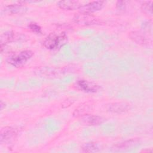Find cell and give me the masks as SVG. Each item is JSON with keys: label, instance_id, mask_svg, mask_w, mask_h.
Masks as SVG:
<instances>
[{"label": "cell", "instance_id": "1", "mask_svg": "<svg viewBox=\"0 0 153 153\" xmlns=\"http://www.w3.org/2000/svg\"><path fill=\"white\" fill-rule=\"evenodd\" d=\"M68 41V36L65 32L50 33L44 41L43 44L48 50H56L63 46Z\"/></svg>", "mask_w": 153, "mask_h": 153}, {"label": "cell", "instance_id": "2", "mask_svg": "<svg viewBox=\"0 0 153 153\" xmlns=\"http://www.w3.org/2000/svg\"><path fill=\"white\" fill-rule=\"evenodd\" d=\"M33 55L30 50H23L18 53H11L7 59V62L11 65L19 68L23 66Z\"/></svg>", "mask_w": 153, "mask_h": 153}, {"label": "cell", "instance_id": "3", "mask_svg": "<svg viewBox=\"0 0 153 153\" xmlns=\"http://www.w3.org/2000/svg\"><path fill=\"white\" fill-rule=\"evenodd\" d=\"M73 20L75 23L82 26H90L98 25L100 23L99 19L92 14L78 13L74 16Z\"/></svg>", "mask_w": 153, "mask_h": 153}, {"label": "cell", "instance_id": "4", "mask_svg": "<svg viewBox=\"0 0 153 153\" xmlns=\"http://www.w3.org/2000/svg\"><path fill=\"white\" fill-rule=\"evenodd\" d=\"M128 36L133 42L142 46H149L152 44V41L148 36L140 31H131L128 33Z\"/></svg>", "mask_w": 153, "mask_h": 153}, {"label": "cell", "instance_id": "5", "mask_svg": "<svg viewBox=\"0 0 153 153\" xmlns=\"http://www.w3.org/2000/svg\"><path fill=\"white\" fill-rule=\"evenodd\" d=\"M105 2L102 1H96L88 2L79 8V11L81 13L91 14L93 13L98 11L102 9L104 6Z\"/></svg>", "mask_w": 153, "mask_h": 153}, {"label": "cell", "instance_id": "6", "mask_svg": "<svg viewBox=\"0 0 153 153\" xmlns=\"http://www.w3.org/2000/svg\"><path fill=\"white\" fill-rule=\"evenodd\" d=\"M130 109V105L126 102L109 103L106 105L108 112L113 114H122L127 112Z\"/></svg>", "mask_w": 153, "mask_h": 153}, {"label": "cell", "instance_id": "7", "mask_svg": "<svg viewBox=\"0 0 153 153\" xmlns=\"http://www.w3.org/2000/svg\"><path fill=\"white\" fill-rule=\"evenodd\" d=\"M78 89L86 93H96L100 89V86L97 84L87 80H79L76 83Z\"/></svg>", "mask_w": 153, "mask_h": 153}, {"label": "cell", "instance_id": "8", "mask_svg": "<svg viewBox=\"0 0 153 153\" xmlns=\"http://www.w3.org/2000/svg\"><path fill=\"white\" fill-rule=\"evenodd\" d=\"M17 131L16 128L7 126L1 130L0 141L1 143H6L11 141L17 136Z\"/></svg>", "mask_w": 153, "mask_h": 153}, {"label": "cell", "instance_id": "9", "mask_svg": "<svg viewBox=\"0 0 153 153\" xmlns=\"http://www.w3.org/2000/svg\"><path fill=\"white\" fill-rule=\"evenodd\" d=\"M81 121L87 126H97L104 121V118L100 116L87 114L81 117Z\"/></svg>", "mask_w": 153, "mask_h": 153}, {"label": "cell", "instance_id": "10", "mask_svg": "<svg viewBox=\"0 0 153 153\" xmlns=\"http://www.w3.org/2000/svg\"><path fill=\"white\" fill-rule=\"evenodd\" d=\"M23 5L20 4H10L5 7L4 11L8 14H23L27 11V8Z\"/></svg>", "mask_w": 153, "mask_h": 153}, {"label": "cell", "instance_id": "11", "mask_svg": "<svg viewBox=\"0 0 153 153\" xmlns=\"http://www.w3.org/2000/svg\"><path fill=\"white\" fill-rule=\"evenodd\" d=\"M57 6L64 10H79L82 6L81 4L78 1H60L57 3Z\"/></svg>", "mask_w": 153, "mask_h": 153}, {"label": "cell", "instance_id": "12", "mask_svg": "<svg viewBox=\"0 0 153 153\" xmlns=\"http://www.w3.org/2000/svg\"><path fill=\"white\" fill-rule=\"evenodd\" d=\"M19 35L12 31H7L2 33L1 36V47L5 46L9 42L19 39Z\"/></svg>", "mask_w": 153, "mask_h": 153}, {"label": "cell", "instance_id": "13", "mask_svg": "<svg viewBox=\"0 0 153 153\" xmlns=\"http://www.w3.org/2000/svg\"><path fill=\"white\" fill-rule=\"evenodd\" d=\"M81 149L84 152H96L100 151V148L96 142H87L81 146Z\"/></svg>", "mask_w": 153, "mask_h": 153}, {"label": "cell", "instance_id": "14", "mask_svg": "<svg viewBox=\"0 0 153 153\" xmlns=\"http://www.w3.org/2000/svg\"><path fill=\"white\" fill-rule=\"evenodd\" d=\"M142 11L148 16H152V1L144 2L141 6Z\"/></svg>", "mask_w": 153, "mask_h": 153}, {"label": "cell", "instance_id": "15", "mask_svg": "<svg viewBox=\"0 0 153 153\" xmlns=\"http://www.w3.org/2000/svg\"><path fill=\"white\" fill-rule=\"evenodd\" d=\"M137 142V140L136 139H130V140H126L123 142L120 143L117 145H115V147L118 149H125V148H127V147H130L132 145H133L134 144H135Z\"/></svg>", "mask_w": 153, "mask_h": 153}, {"label": "cell", "instance_id": "16", "mask_svg": "<svg viewBox=\"0 0 153 153\" xmlns=\"http://www.w3.org/2000/svg\"><path fill=\"white\" fill-rule=\"evenodd\" d=\"M89 108H88V105H85V106H81L79 107H78L77 109H76L74 113H73V115L74 117H79V116H83L85 114H87V111H88Z\"/></svg>", "mask_w": 153, "mask_h": 153}, {"label": "cell", "instance_id": "17", "mask_svg": "<svg viewBox=\"0 0 153 153\" xmlns=\"http://www.w3.org/2000/svg\"><path fill=\"white\" fill-rule=\"evenodd\" d=\"M29 29L33 32L36 33H41V27L38 25L36 24V23H33V22H32L30 23H29Z\"/></svg>", "mask_w": 153, "mask_h": 153}, {"label": "cell", "instance_id": "18", "mask_svg": "<svg viewBox=\"0 0 153 153\" xmlns=\"http://www.w3.org/2000/svg\"><path fill=\"white\" fill-rule=\"evenodd\" d=\"M116 7L117 9L120 10H123L126 7V1H118L117 2Z\"/></svg>", "mask_w": 153, "mask_h": 153}, {"label": "cell", "instance_id": "19", "mask_svg": "<svg viewBox=\"0 0 153 153\" xmlns=\"http://www.w3.org/2000/svg\"><path fill=\"white\" fill-rule=\"evenodd\" d=\"M0 106H1V110H2L5 108V103H4L2 101H1V104H0Z\"/></svg>", "mask_w": 153, "mask_h": 153}]
</instances>
